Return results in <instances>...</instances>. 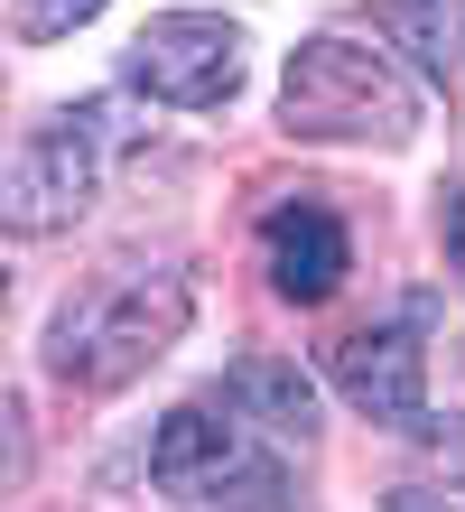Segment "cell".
Masks as SVG:
<instances>
[{
  "label": "cell",
  "mask_w": 465,
  "mask_h": 512,
  "mask_svg": "<svg viewBox=\"0 0 465 512\" xmlns=\"http://www.w3.org/2000/svg\"><path fill=\"white\" fill-rule=\"evenodd\" d=\"M186 317H196V280L177 261H112L56 308L47 373L66 391H121L186 336Z\"/></svg>",
  "instance_id": "1"
},
{
  "label": "cell",
  "mask_w": 465,
  "mask_h": 512,
  "mask_svg": "<svg viewBox=\"0 0 465 512\" xmlns=\"http://www.w3.org/2000/svg\"><path fill=\"white\" fill-rule=\"evenodd\" d=\"M279 122H289L298 140L400 149L419 131V94H410V75H400L382 47H363V38H307V47H289V75H279Z\"/></svg>",
  "instance_id": "2"
},
{
  "label": "cell",
  "mask_w": 465,
  "mask_h": 512,
  "mask_svg": "<svg viewBox=\"0 0 465 512\" xmlns=\"http://www.w3.org/2000/svg\"><path fill=\"white\" fill-rule=\"evenodd\" d=\"M103 112H56L10 149V177H0V215L10 233H66L93 187H103V140H93Z\"/></svg>",
  "instance_id": "3"
},
{
  "label": "cell",
  "mask_w": 465,
  "mask_h": 512,
  "mask_svg": "<svg viewBox=\"0 0 465 512\" xmlns=\"http://www.w3.org/2000/svg\"><path fill=\"white\" fill-rule=\"evenodd\" d=\"M131 84L168 112H214L242 84V28L214 10H168L131 38Z\"/></svg>",
  "instance_id": "4"
},
{
  "label": "cell",
  "mask_w": 465,
  "mask_h": 512,
  "mask_svg": "<svg viewBox=\"0 0 465 512\" xmlns=\"http://www.w3.org/2000/svg\"><path fill=\"white\" fill-rule=\"evenodd\" d=\"M326 382L382 429H428V345L410 326H363L326 354Z\"/></svg>",
  "instance_id": "5"
},
{
  "label": "cell",
  "mask_w": 465,
  "mask_h": 512,
  "mask_svg": "<svg viewBox=\"0 0 465 512\" xmlns=\"http://www.w3.org/2000/svg\"><path fill=\"white\" fill-rule=\"evenodd\" d=\"M261 270H270V289L289 298V308H326V298L345 289V270H354V243H345V224H335V205H317V196L279 205L261 224Z\"/></svg>",
  "instance_id": "6"
},
{
  "label": "cell",
  "mask_w": 465,
  "mask_h": 512,
  "mask_svg": "<svg viewBox=\"0 0 465 512\" xmlns=\"http://www.w3.org/2000/svg\"><path fill=\"white\" fill-rule=\"evenodd\" d=\"M242 457H252V438H242V419H214V401H186L159 419V438H149V475L186 503L196 485H214V475H233Z\"/></svg>",
  "instance_id": "7"
},
{
  "label": "cell",
  "mask_w": 465,
  "mask_h": 512,
  "mask_svg": "<svg viewBox=\"0 0 465 512\" xmlns=\"http://www.w3.org/2000/svg\"><path fill=\"white\" fill-rule=\"evenodd\" d=\"M382 38L419 56V75H456L465 66V0H382Z\"/></svg>",
  "instance_id": "8"
},
{
  "label": "cell",
  "mask_w": 465,
  "mask_h": 512,
  "mask_svg": "<svg viewBox=\"0 0 465 512\" xmlns=\"http://www.w3.org/2000/svg\"><path fill=\"white\" fill-rule=\"evenodd\" d=\"M233 391L270 419L279 438H307V429H317V401H307V373H298V364H270V354H252V364L233 373Z\"/></svg>",
  "instance_id": "9"
},
{
  "label": "cell",
  "mask_w": 465,
  "mask_h": 512,
  "mask_svg": "<svg viewBox=\"0 0 465 512\" xmlns=\"http://www.w3.org/2000/svg\"><path fill=\"white\" fill-rule=\"evenodd\" d=\"M186 512H298V494H289V475H279L261 447H252L233 475H214V485L186 494Z\"/></svg>",
  "instance_id": "10"
},
{
  "label": "cell",
  "mask_w": 465,
  "mask_h": 512,
  "mask_svg": "<svg viewBox=\"0 0 465 512\" xmlns=\"http://www.w3.org/2000/svg\"><path fill=\"white\" fill-rule=\"evenodd\" d=\"M93 10H103V0H19V10H10V28H19L28 47H47V38H66V28H84Z\"/></svg>",
  "instance_id": "11"
},
{
  "label": "cell",
  "mask_w": 465,
  "mask_h": 512,
  "mask_svg": "<svg viewBox=\"0 0 465 512\" xmlns=\"http://www.w3.org/2000/svg\"><path fill=\"white\" fill-rule=\"evenodd\" d=\"M447 252H456V270H465V196L447 205Z\"/></svg>",
  "instance_id": "12"
},
{
  "label": "cell",
  "mask_w": 465,
  "mask_h": 512,
  "mask_svg": "<svg viewBox=\"0 0 465 512\" xmlns=\"http://www.w3.org/2000/svg\"><path fill=\"white\" fill-rule=\"evenodd\" d=\"M382 503H391V512H428V503H419V485H391Z\"/></svg>",
  "instance_id": "13"
}]
</instances>
